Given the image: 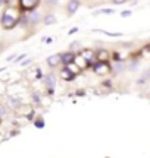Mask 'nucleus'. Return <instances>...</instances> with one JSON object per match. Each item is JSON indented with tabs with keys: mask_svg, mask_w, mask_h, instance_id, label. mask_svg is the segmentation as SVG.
<instances>
[{
	"mask_svg": "<svg viewBox=\"0 0 150 158\" xmlns=\"http://www.w3.org/2000/svg\"><path fill=\"white\" fill-rule=\"evenodd\" d=\"M19 18H21V13H19L18 9H15V7H7V9L3 12V15H2V27L5 29L13 28L18 23Z\"/></svg>",
	"mask_w": 150,
	"mask_h": 158,
	"instance_id": "nucleus-1",
	"label": "nucleus"
},
{
	"mask_svg": "<svg viewBox=\"0 0 150 158\" xmlns=\"http://www.w3.org/2000/svg\"><path fill=\"white\" fill-rule=\"evenodd\" d=\"M93 59H94V54H93L91 50H82L78 56L74 57L75 66H77L78 69H86L91 64Z\"/></svg>",
	"mask_w": 150,
	"mask_h": 158,
	"instance_id": "nucleus-2",
	"label": "nucleus"
},
{
	"mask_svg": "<svg viewBox=\"0 0 150 158\" xmlns=\"http://www.w3.org/2000/svg\"><path fill=\"white\" fill-rule=\"evenodd\" d=\"M38 3L40 0H19V7L22 10H34Z\"/></svg>",
	"mask_w": 150,
	"mask_h": 158,
	"instance_id": "nucleus-3",
	"label": "nucleus"
},
{
	"mask_svg": "<svg viewBox=\"0 0 150 158\" xmlns=\"http://www.w3.org/2000/svg\"><path fill=\"white\" fill-rule=\"evenodd\" d=\"M93 70H94L97 75H106L110 72V66L106 62H99L93 66Z\"/></svg>",
	"mask_w": 150,
	"mask_h": 158,
	"instance_id": "nucleus-4",
	"label": "nucleus"
},
{
	"mask_svg": "<svg viewBox=\"0 0 150 158\" xmlns=\"http://www.w3.org/2000/svg\"><path fill=\"white\" fill-rule=\"evenodd\" d=\"M78 7H80V3H78L77 0H71L69 3H68V13H69V15L75 13Z\"/></svg>",
	"mask_w": 150,
	"mask_h": 158,
	"instance_id": "nucleus-5",
	"label": "nucleus"
},
{
	"mask_svg": "<svg viewBox=\"0 0 150 158\" xmlns=\"http://www.w3.org/2000/svg\"><path fill=\"white\" fill-rule=\"evenodd\" d=\"M59 62H60V56H50L47 59V63H49L50 66H56Z\"/></svg>",
	"mask_w": 150,
	"mask_h": 158,
	"instance_id": "nucleus-6",
	"label": "nucleus"
},
{
	"mask_svg": "<svg viewBox=\"0 0 150 158\" xmlns=\"http://www.w3.org/2000/svg\"><path fill=\"white\" fill-rule=\"evenodd\" d=\"M74 76H75V75L71 73V72H69V70H68L66 68H65L64 70H62V78L66 79V81H72V78H74Z\"/></svg>",
	"mask_w": 150,
	"mask_h": 158,
	"instance_id": "nucleus-7",
	"label": "nucleus"
},
{
	"mask_svg": "<svg viewBox=\"0 0 150 158\" xmlns=\"http://www.w3.org/2000/svg\"><path fill=\"white\" fill-rule=\"evenodd\" d=\"M74 54H71V53H68V54H65L64 57H60V60H64L65 63H66V64H68V63H72L74 62Z\"/></svg>",
	"mask_w": 150,
	"mask_h": 158,
	"instance_id": "nucleus-8",
	"label": "nucleus"
},
{
	"mask_svg": "<svg viewBox=\"0 0 150 158\" xmlns=\"http://www.w3.org/2000/svg\"><path fill=\"white\" fill-rule=\"evenodd\" d=\"M108 51H99V54H97V59H99V62H106V59H108Z\"/></svg>",
	"mask_w": 150,
	"mask_h": 158,
	"instance_id": "nucleus-9",
	"label": "nucleus"
},
{
	"mask_svg": "<svg viewBox=\"0 0 150 158\" xmlns=\"http://www.w3.org/2000/svg\"><path fill=\"white\" fill-rule=\"evenodd\" d=\"M56 22V18L53 16V15H47L46 18H44V23L46 25H52V23Z\"/></svg>",
	"mask_w": 150,
	"mask_h": 158,
	"instance_id": "nucleus-10",
	"label": "nucleus"
},
{
	"mask_svg": "<svg viewBox=\"0 0 150 158\" xmlns=\"http://www.w3.org/2000/svg\"><path fill=\"white\" fill-rule=\"evenodd\" d=\"M127 0H113V3L115 5H122V3H125Z\"/></svg>",
	"mask_w": 150,
	"mask_h": 158,
	"instance_id": "nucleus-11",
	"label": "nucleus"
},
{
	"mask_svg": "<svg viewBox=\"0 0 150 158\" xmlns=\"http://www.w3.org/2000/svg\"><path fill=\"white\" fill-rule=\"evenodd\" d=\"M37 13H34V15H31V18H29V19H31V21H33V22H37V21H35V19H37Z\"/></svg>",
	"mask_w": 150,
	"mask_h": 158,
	"instance_id": "nucleus-12",
	"label": "nucleus"
},
{
	"mask_svg": "<svg viewBox=\"0 0 150 158\" xmlns=\"http://www.w3.org/2000/svg\"><path fill=\"white\" fill-rule=\"evenodd\" d=\"M130 13H131V12H130V10H128V12H122V16H128Z\"/></svg>",
	"mask_w": 150,
	"mask_h": 158,
	"instance_id": "nucleus-13",
	"label": "nucleus"
},
{
	"mask_svg": "<svg viewBox=\"0 0 150 158\" xmlns=\"http://www.w3.org/2000/svg\"><path fill=\"white\" fill-rule=\"evenodd\" d=\"M0 114H5V108L2 107V106H0Z\"/></svg>",
	"mask_w": 150,
	"mask_h": 158,
	"instance_id": "nucleus-14",
	"label": "nucleus"
},
{
	"mask_svg": "<svg viewBox=\"0 0 150 158\" xmlns=\"http://www.w3.org/2000/svg\"><path fill=\"white\" fill-rule=\"evenodd\" d=\"M2 3H3V0H0V5H2Z\"/></svg>",
	"mask_w": 150,
	"mask_h": 158,
	"instance_id": "nucleus-15",
	"label": "nucleus"
},
{
	"mask_svg": "<svg viewBox=\"0 0 150 158\" xmlns=\"http://www.w3.org/2000/svg\"><path fill=\"white\" fill-rule=\"evenodd\" d=\"M0 123H2V118H0Z\"/></svg>",
	"mask_w": 150,
	"mask_h": 158,
	"instance_id": "nucleus-16",
	"label": "nucleus"
}]
</instances>
